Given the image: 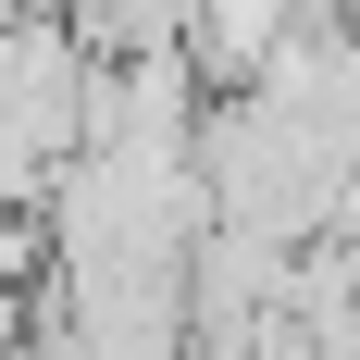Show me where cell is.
<instances>
[{"label":"cell","mask_w":360,"mask_h":360,"mask_svg":"<svg viewBox=\"0 0 360 360\" xmlns=\"http://www.w3.org/2000/svg\"><path fill=\"white\" fill-rule=\"evenodd\" d=\"M87 50H174L186 37V0H63Z\"/></svg>","instance_id":"7a4b0ae2"},{"label":"cell","mask_w":360,"mask_h":360,"mask_svg":"<svg viewBox=\"0 0 360 360\" xmlns=\"http://www.w3.org/2000/svg\"><path fill=\"white\" fill-rule=\"evenodd\" d=\"M298 25H311L298 0H186V37H174V50L199 63V87H249Z\"/></svg>","instance_id":"6da1fadb"},{"label":"cell","mask_w":360,"mask_h":360,"mask_svg":"<svg viewBox=\"0 0 360 360\" xmlns=\"http://www.w3.org/2000/svg\"><path fill=\"white\" fill-rule=\"evenodd\" d=\"M311 360H360V286L335 311H311Z\"/></svg>","instance_id":"3957f363"}]
</instances>
